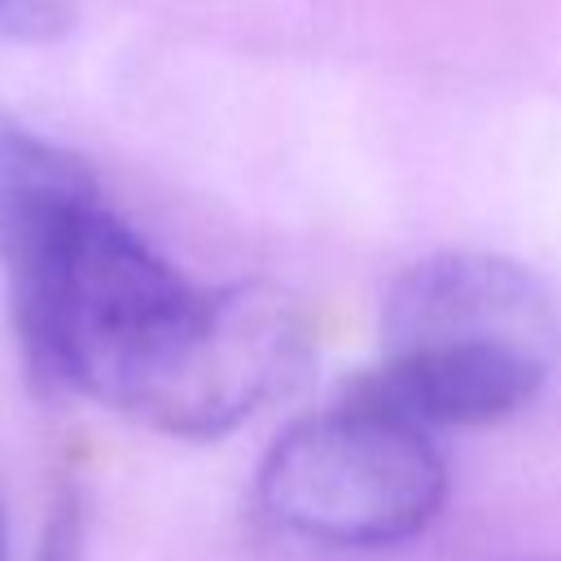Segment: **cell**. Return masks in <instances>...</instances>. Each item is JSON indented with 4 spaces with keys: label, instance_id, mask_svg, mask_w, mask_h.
I'll list each match as a JSON object with an SVG mask.
<instances>
[{
    "label": "cell",
    "instance_id": "6da1fadb",
    "mask_svg": "<svg viewBox=\"0 0 561 561\" xmlns=\"http://www.w3.org/2000/svg\"><path fill=\"white\" fill-rule=\"evenodd\" d=\"M263 517L324 548H390L421 535L447 500L434 434L351 394L294 421L254 478Z\"/></svg>",
    "mask_w": 561,
    "mask_h": 561
},
{
    "label": "cell",
    "instance_id": "7a4b0ae2",
    "mask_svg": "<svg viewBox=\"0 0 561 561\" xmlns=\"http://www.w3.org/2000/svg\"><path fill=\"white\" fill-rule=\"evenodd\" d=\"M311 329L289 294L263 280L202 289L127 416L175 438H215L285 394L307 368Z\"/></svg>",
    "mask_w": 561,
    "mask_h": 561
},
{
    "label": "cell",
    "instance_id": "3957f363",
    "mask_svg": "<svg viewBox=\"0 0 561 561\" xmlns=\"http://www.w3.org/2000/svg\"><path fill=\"white\" fill-rule=\"evenodd\" d=\"M386 355L403 351H513L552 368L561 307L552 289L495 254L443 250L403 267L381 302Z\"/></svg>",
    "mask_w": 561,
    "mask_h": 561
},
{
    "label": "cell",
    "instance_id": "277c9868",
    "mask_svg": "<svg viewBox=\"0 0 561 561\" xmlns=\"http://www.w3.org/2000/svg\"><path fill=\"white\" fill-rule=\"evenodd\" d=\"M548 377V364L513 351H403L346 386L351 399L381 408L425 434L451 425H491L522 412Z\"/></svg>",
    "mask_w": 561,
    "mask_h": 561
},
{
    "label": "cell",
    "instance_id": "5b68a950",
    "mask_svg": "<svg viewBox=\"0 0 561 561\" xmlns=\"http://www.w3.org/2000/svg\"><path fill=\"white\" fill-rule=\"evenodd\" d=\"M75 22V0H0L4 39H57Z\"/></svg>",
    "mask_w": 561,
    "mask_h": 561
},
{
    "label": "cell",
    "instance_id": "8992f818",
    "mask_svg": "<svg viewBox=\"0 0 561 561\" xmlns=\"http://www.w3.org/2000/svg\"><path fill=\"white\" fill-rule=\"evenodd\" d=\"M530 561H561V557H530Z\"/></svg>",
    "mask_w": 561,
    "mask_h": 561
}]
</instances>
